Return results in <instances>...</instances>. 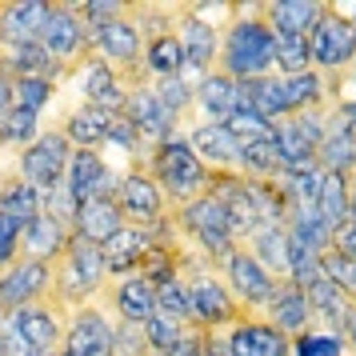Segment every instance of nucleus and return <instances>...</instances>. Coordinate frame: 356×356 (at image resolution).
<instances>
[{
	"label": "nucleus",
	"mask_w": 356,
	"mask_h": 356,
	"mask_svg": "<svg viewBox=\"0 0 356 356\" xmlns=\"http://www.w3.org/2000/svg\"><path fill=\"white\" fill-rule=\"evenodd\" d=\"M268 324H276L284 337H300L308 328H316V316H312V308H308V292L296 284V280H276V292L273 300L264 305L260 312Z\"/></svg>",
	"instance_id": "6ab92c4d"
},
{
	"label": "nucleus",
	"mask_w": 356,
	"mask_h": 356,
	"mask_svg": "<svg viewBox=\"0 0 356 356\" xmlns=\"http://www.w3.org/2000/svg\"><path fill=\"white\" fill-rule=\"evenodd\" d=\"M328 0H260V20L273 33L289 36H308L316 29V20L324 17Z\"/></svg>",
	"instance_id": "4be33fe9"
},
{
	"label": "nucleus",
	"mask_w": 356,
	"mask_h": 356,
	"mask_svg": "<svg viewBox=\"0 0 356 356\" xmlns=\"http://www.w3.org/2000/svg\"><path fill=\"white\" fill-rule=\"evenodd\" d=\"M0 212H8L13 220H20V225L29 228L40 216V193L20 172L17 177H4L0 180Z\"/></svg>",
	"instance_id": "72a5a7b5"
},
{
	"label": "nucleus",
	"mask_w": 356,
	"mask_h": 356,
	"mask_svg": "<svg viewBox=\"0 0 356 356\" xmlns=\"http://www.w3.org/2000/svg\"><path fill=\"white\" fill-rule=\"evenodd\" d=\"M0 321H4V312H0Z\"/></svg>",
	"instance_id": "864d4df0"
},
{
	"label": "nucleus",
	"mask_w": 356,
	"mask_h": 356,
	"mask_svg": "<svg viewBox=\"0 0 356 356\" xmlns=\"http://www.w3.org/2000/svg\"><path fill=\"white\" fill-rule=\"evenodd\" d=\"M168 220H172V228H177V236L184 241V248L196 252V257L204 260L209 268H216V273H220V268L228 264V257L241 248L236 236H232L225 204H220L212 193L196 196L193 204H184V209H177V212H168Z\"/></svg>",
	"instance_id": "7ed1b4c3"
},
{
	"label": "nucleus",
	"mask_w": 356,
	"mask_h": 356,
	"mask_svg": "<svg viewBox=\"0 0 356 356\" xmlns=\"http://www.w3.org/2000/svg\"><path fill=\"white\" fill-rule=\"evenodd\" d=\"M152 92H156V100L177 116L180 124H184V116L196 108V84L184 81V76H161V81H152Z\"/></svg>",
	"instance_id": "c9c22d12"
},
{
	"label": "nucleus",
	"mask_w": 356,
	"mask_h": 356,
	"mask_svg": "<svg viewBox=\"0 0 356 356\" xmlns=\"http://www.w3.org/2000/svg\"><path fill=\"white\" fill-rule=\"evenodd\" d=\"M68 321L52 305H24L4 312L0 332L8 344V356H60Z\"/></svg>",
	"instance_id": "423d86ee"
},
{
	"label": "nucleus",
	"mask_w": 356,
	"mask_h": 356,
	"mask_svg": "<svg viewBox=\"0 0 356 356\" xmlns=\"http://www.w3.org/2000/svg\"><path fill=\"white\" fill-rule=\"evenodd\" d=\"M180 276H184V284H188L193 324L200 328V332H225V328H232V324L244 316L241 300L228 292L225 276L216 273V268H209V264L196 257V252H188V257H184Z\"/></svg>",
	"instance_id": "39448f33"
},
{
	"label": "nucleus",
	"mask_w": 356,
	"mask_h": 356,
	"mask_svg": "<svg viewBox=\"0 0 356 356\" xmlns=\"http://www.w3.org/2000/svg\"><path fill=\"white\" fill-rule=\"evenodd\" d=\"M225 340L232 356H292V340L260 312H244L232 328H225Z\"/></svg>",
	"instance_id": "a211bd4d"
},
{
	"label": "nucleus",
	"mask_w": 356,
	"mask_h": 356,
	"mask_svg": "<svg viewBox=\"0 0 356 356\" xmlns=\"http://www.w3.org/2000/svg\"><path fill=\"white\" fill-rule=\"evenodd\" d=\"M116 209L124 216V225L148 228V232H156V228L168 220V200H164V193L156 188V180L148 177L145 164L124 168L120 188H116Z\"/></svg>",
	"instance_id": "9d476101"
},
{
	"label": "nucleus",
	"mask_w": 356,
	"mask_h": 356,
	"mask_svg": "<svg viewBox=\"0 0 356 356\" xmlns=\"http://www.w3.org/2000/svg\"><path fill=\"white\" fill-rule=\"evenodd\" d=\"M120 116H124L136 132H140V140L148 145V152L161 145V140H168V136H177V132H180V120L164 108L161 100H156L152 84H145V88H132Z\"/></svg>",
	"instance_id": "f3484780"
},
{
	"label": "nucleus",
	"mask_w": 356,
	"mask_h": 356,
	"mask_svg": "<svg viewBox=\"0 0 356 356\" xmlns=\"http://www.w3.org/2000/svg\"><path fill=\"white\" fill-rule=\"evenodd\" d=\"M344 344H348V356H356V305H353V312H348V321H344Z\"/></svg>",
	"instance_id": "09e8293b"
},
{
	"label": "nucleus",
	"mask_w": 356,
	"mask_h": 356,
	"mask_svg": "<svg viewBox=\"0 0 356 356\" xmlns=\"http://www.w3.org/2000/svg\"><path fill=\"white\" fill-rule=\"evenodd\" d=\"M292 356H348V344H344L340 332L308 328L300 337H292Z\"/></svg>",
	"instance_id": "a19ab883"
},
{
	"label": "nucleus",
	"mask_w": 356,
	"mask_h": 356,
	"mask_svg": "<svg viewBox=\"0 0 356 356\" xmlns=\"http://www.w3.org/2000/svg\"><path fill=\"white\" fill-rule=\"evenodd\" d=\"M316 168L324 177H356V136L344 129V116L332 113L328 136L316 148Z\"/></svg>",
	"instance_id": "393cba45"
},
{
	"label": "nucleus",
	"mask_w": 356,
	"mask_h": 356,
	"mask_svg": "<svg viewBox=\"0 0 356 356\" xmlns=\"http://www.w3.org/2000/svg\"><path fill=\"white\" fill-rule=\"evenodd\" d=\"M332 252L356 260V225L353 220H344L340 228H332Z\"/></svg>",
	"instance_id": "a18cd8bd"
},
{
	"label": "nucleus",
	"mask_w": 356,
	"mask_h": 356,
	"mask_svg": "<svg viewBox=\"0 0 356 356\" xmlns=\"http://www.w3.org/2000/svg\"><path fill=\"white\" fill-rule=\"evenodd\" d=\"M120 228H124V216H120V209H116V200L97 196V200H84L81 209H76V232H81L84 241L108 244Z\"/></svg>",
	"instance_id": "c756f323"
},
{
	"label": "nucleus",
	"mask_w": 356,
	"mask_h": 356,
	"mask_svg": "<svg viewBox=\"0 0 356 356\" xmlns=\"http://www.w3.org/2000/svg\"><path fill=\"white\" fill-rule=\"evenodd\" d=\"M312 68V52H308V36H289L276 33V76H300Z\"/></svg>",
	"instance_id": "e433bc0d"
},
{
	"label": "nucleus",
	"mask_w": 356,
	"mask_h": 356,
	"mask_svg": "<svg viewBox=\"0 0 356 356\" xmlns=\"http://www.w3.org/2000/svg\"><path fill=\"white\" fill-rule=\"evenodd\" d=\"M113 116L116 113H104V108H92V104H81V108H72L65 116V132L72 148H88V152H100V148L108 145V132H113Z\"/></svg>",
	"instance_id": "cd10ccee"
},
{
	"label": "nucleus",
	"mask_w": 356,
	"mask_h": 356,
	"mask_svg": "<svg viewBox=\"0 0 356 356\" xmlns=\"http://www.w3.org/2000/svg\"><path fill=\"white\" fill-rule=\"evenodd\" d=\"M348 220L356 225V177L348 180Z\"/></svg>",
	"instance_id": "8fccbe9b"
},
{
	"label": "nucleus",
	"mask_w": 356,
	"mask_h": 356,
	"mask_svg": "<svg viewBox=\"0 0 356 356\" xmlns=\"http://www.w3.org/2000/svg\"><path fill=\"white\" fill-rule=\"evenodd\" d=\"M145 72H148V81H161V76H184V49H180L177 29L145 40Z\"/></svg>",
	"instance_id": "473e14b6"
},
{
	"label": "nucleus",
	"mask_w": 356,
	"mask_h": 356,
	"mask_svg": "<svg viewBox=\"0 0 356 356\" xmlns=\"http://www.w3.org/2000/svg\"><path fill=\"white\" fill-rule=\"evenodd\" d=\"M184 136H188L193 152L200 156V164L209 172H241V145H236V136L225 124H209L204 120V124H193Z\"/></svg>",
	"instance_id": "aec40b11"
},
{
	"label": "nucleus",
	"mask_w": 356,
	"mask_h": 356,
	"mask_svg": "<svg viewBox=\"0 0 356 356\" xmlns=\"http://www.w3.org/2000/svg\"><path fill=\"white\" fill-rule=\"evenodd\" d=\"M188 328H193V324H177V321H168V316H161V312H156V316L145 324L148 356H168L180 340L188 337Z\"/></svg>",
	"instance_id": "ea45409f"
},
{
	"label": "nucleus",
	"mask_w": 356,
	"mask_h": 356,
	"mask_svg": "<svg viewBox=\"0 0 356 356\" xmlns=\"http://www.w3.org/2000/svg\"><path fill=\"white\" fill-rule=\"evenodd\" d=\"M17 108V97H13V81L0 72V124H4V116Z\"/></svg>",
	"instance_id": "49530a36"
},
{
	"label": "nucleus",
	"mask_w": 356,
	"mask_h": 356,
	"mask_svg": "<svg viewBox=\"0 0 356 356\" xmlns=\"http://www.w3.org/2000/svg\"><path fill=\"white\" fill-rule=\"evenodd\" d=\"M72 152H76V148H72V140H68L60 129L40 132L33 145L20 152V177L29 180L40 196L52 193V188L65 184V172H68Z\"/></svg>",
	"instance_id": "1a4fd4ad"
},
{
	"label": "nucleus",
	"mask_w": 356,
	"mask_h": 356,
	"mask_svg": "<svg viewBox=\"0 0 356 356\" xmlns=\"http://www.w3.org/2000/svg\"><path fill=\"white\" fill-rule=\"evenodd\" d=\"M0 356H8V344H4V332H0Z\"/></svg>",
	"instance_id": "603ef678"
},
{
	"label": "nucleus",
	"mask_w": 356,
	"mask_h": 356,
	"mask_svg": "<svg viewBox=\"0 0 356 356\" xmlns=\"http://www.w3.org/2000/svg\"><path fill=\"white\" fill-rule=\"evenodd\" d=\"M104 284H108L104 248L92 244V241H84L81 232H72L68 248L52 260V296H49V305L68 321L76 308L97 305Z\"/></svg>",
	"instance_id": "f03ea898"
},
{
	"label": "nucleus",
	"mask_w": 356,
	"mask_h": 356,
	"mask_svg": "<svg viewBox=\"0 0 356 356\" xmlns=\"http://www.w3.org/2000/svg\"><path fill=\"white\" fill-rule=\"evenodd\" d=\"M100 305L108 308L120 324H140L145 328L156 316V284L140 273L113 276L104 284V292H100Z\"/></svg>",
	"instance_id": "4468645a"
},
{
	"label": "nucleus",
	"mask_w": 356,
	"mask_h": 356,
	"mask_svg": "<svg viewBox=\"0 0 356 356\" xmlns=\"http://www.w3.org/2000/svg\"><path fill=\"white\" fill-rule=\"evenodd\" d=\"M152 244H156V232L136 228V225H124L108 244H100V248H104V264H108V280H113V276L136 273V268H140V260L148 257V248H152Z\"/></svg>",
	"instance_id": "5701e85b"
},
{
	"label": "nucleus",
	"mask_w": 356,
	"mask_h": 356,
	"mask_svg": "<svg viewBox=\"0 0 356 356\" xmlns=\"http://www.w3.org/2000/svg\"><path fill=\"white\" fill-rule=\"evenodd\" d=\"M216 72H225L232 81L276 72V33L260 20V4H236V17L220 33Z\"/></svg>",
	"instance_id": "f257e3e1"
},
{
	"label": "nucleus",
	"mask_w": 356,
	"mask_h": 356,
	"mask_svg": "<svg viewBox=\"0 0 356 356\" xmlns=\"http://www.w3.org/2000/svg\"><path fill=\"white\" fill-rule=\"evenodd\" d=\"M348 180L353 177H324L321 196H316V216L328 228H340L348 220Z\"/></svg>",
	"instance_id": "f704fd0d"
},
{
	"label": "nucleus",
	"mask_w": 356,
	"mask_h": 356,
	"mask_svg": "<svg viewBox=\"0 0 356 356\" xmlns=\"http://www.w3.org/2000/svg\"><path fill=\"white\" fill-rule=\"evenodd\" d=\"M337 8H340V13H344L348 20H353V24H356V4H337Z\"/></svg>",
	"instance_id": "3c124183"
},
{
	"label": "nucleus",
	"mask_w": 356,
	"mask_h": 356,
	"mask_svg": "<svg viewBox=\"0 0 356 356\" xmlns=\"http://www.w3.org/2000/svg\"><path fill=\"white\" fill-rule=\"evenodd\" d=\"M120 177H124V172H116L113 164L100 156V152L76 148V152H72V161H68L65 184H68V193L76 196V204H84V200H97V196H104V200H116Z\"/></svg>",
	"instance_id": "2eb2a0df"
},
{
	"label": "nucleus",
	"mask_w": 356,
	"mask_h": 356,
	"mask_svg": "<svg viewBox=\"0 0 356 356\" xmlns=\"http://www.w3.org/2000/svg\"><path fill=\"white\" fill-rule=\"evenodd\" d=\"M76 17L84 20V29L92 36L97 29H104V24L129 17V0H81V4H76Z\"/></svg>",
	"instance_id": "37998d69"
},
{
	"label": "nucleus",
	"mask_w": 356,
	"mask_h": 356,
	"mask_svg": "<svg viewBox=\"0 0 356 356\" xmlns=\"http://www.w3.org/2000/svg\"><path fill=\"white\" fill-rule=\"evenodd\" d=\"M52 296V264L49 260L17 257L0 268V312H17L24 305H49Z\"/></svg>",
	"instance_id": "f8f14e48"
},
{
	"label": "nucleus",
	"mask_w": 356,
	"mask_h": 356,
	"mask_svg": "<svg viewBox=\"0 0 356 356\" xmlns=\"http://www.w3.org/2000/svg\"><path fill=\"white\" fill-rule=\"evenodd\" d=\"M36 136H40V116L29 113V108H13L0 124V148H20L24 152Z\"/></svg>",
	"instance_id": "58836bf2"
},
{
	"label": "nucleus",
	"mask_w": 356,
	"mask_h": 356,
	"mask_svg": "<svg viewBox=\"0 0 356 356\" xmlns=\"http://www.w3.org/2000/svg\"><path fill=\"white\" fill-rule=\"evenodd\" d=\"M308 52H312V68L321 76H340L356 65V24L337 4H328L316 29L308 33Z\"/></svg>",
	"instance_id": "0eeeda50"
},
{
	"label": "nucleus",
	"mask_w": 356,
	"mask_h": 356,
	"mask_svg": "<svg viewBox=\"0 0 356 356\" xmlns=\"http://www.w3.org/2000/svg\"><path fill=\"white\" fill-rule=\"evenodd\" d=\"M49 20V4L44 0H8L0 4V49H20V44H36L40 29Z\"/></svg>",
	"instance_id": "412c9836"
},
{
	"label": "nucleus",
	"mask_w": 356,
	"mask_h": 356,
	"mask_svg": "<svg viewBox=\"0 0 356 356\" xmlns=\"http://www.w3.org/2000/svg\"><path fill=\"white\" fill-rule=\"evenodd\" d=\"M241 104H244L241 113H252V116H260V120H268V124H276V120L289 116L284 84H280L276 72H268V76H252V81H241Z\"/></svg>",
	"instance_id": "bb28decb"
},
{
	"label": "nucleus",
	"mask_w": 356,
	"mask_h": 356,
	"mask_svg": "<svg viewBox=\"0 0 356 356\" xmlns=\"http://www.w3.org/2000/svg\"><path fill=\"white\" fill-rule=\"evenodd\" d=\"M280 84H284L289 116L312 113V108H328V76H321L316 68H308L300 76H280Z\"/></svg>",
	"instance_id": "2f4dec72"
},
{
	"label": "nucleus",
	"mask_w": 356,
	"mask_h": 356,
	"mask_svg": "<svg viewBox=\"0 0 356 356\" xmlns=\"http://www.w3.org/2000/svg\"><path fill=\"white\" fill-rule=\"evenodd\" d=\"M220 276H225L228 292L241 300L244 312H264V305L273 300V292H276V276L268 273L244 244L228 257V264L220 268Z\"/></svg>",
	"instance_id": "ddd939ff"
},
{
	"label": "nucleus",
	"mask_w": 356,
	"mask_h": 356,
	"mask_svg": "<svg viewBox=\"0 0 356 356\" xmlns=\"http://www.w3.org/2000/svg\"><path fill=\"white\" fill-rule=\"evenodd\" d=\"M305 292H308V308L316 316V328H324V332H344V321L353 312V300L340 292V284H332L328 276H321Z\"/></svg>",
	"instance_id": "c85d7f7f"
},
{
	"label": "nucleus",
	"mask_w": 356,
	"mask_h": 356,
	"mask_svg": "<svg viewBox=\"0 0 356 356\" xmlns=\"http://www.w3.org/2000/svg\"><path fill=\"white\" fill-rule=\"evenodd\" d=\"M13 97H17V108H29V113H44V104L56 97V81L49 76H17L13 81Z\"/></svg>",
	"instance_id": "79ce46f5"
},
{
	"label": "nucleus",
	"mask_w": 356,
	"mask_h": 356,
	"mask_svg": "<svg viewBox=\"0 0 356 356\" xmlns=\"http://www.w3.org/2000/svg\"><path fill=\"white\" fill-rule=\"evenodd\" d=\"M204 356H232L225 332H204Z\"/></svg>",
	"instance_id": "de8ad7c7"
},
{
	"label": "nucleus",
	"mask_w": 356,
	"mask_h": 356,
	"mask_svg": "<svg viewBox=\"0 0 356 356\" xmlns=\"http://www.w3.org/2000/svg\"><path fill=\"white\" fill-rule=\"evenodd\" d=\"M72 76L81 81V104H92V108H104V113H124L129 84L120 81V72L108 60H100L97 52H88Z\"/></svg>",
	"instance_id": "dca6fc26"
},
{
	"label": "nucleus",
	"mask_w": 356,
	"mask_h": 356,
	"mask_svg": "<svg viewBox=\"0 0 356 356\" xmlns=\"http://www.w3.org/2000/svg\"><path fill=\"white\" fill-rule=\"evenodd\" d=\"M40 44H44V52L65 68L68 76L81 68V60L92 52V44H88V29H84V20L76 17V4L52 0L49 4V20H44V29H40Z\"/></svg>",
	"instance_id": "6e6552de"
},
{
	"label": "nucleus",
	"mask_w": 356,
	"mask_h": 356,
	"mask_svg": "<svg viewBox=\"0 0 356 356\" xmlns=\"http://www.w3.org/2000/svg\"><path fill=\"white\" fill-rule=\"evenodd\" d=\"M145 168H148V177L156 180V188L164 193V200H168V212L193 204L196 196H204L209 193V180H212V172L200 164V156L188 145L184 129L152 148Z\"/></svg>",
	"instance_id": "20e7f679"
},
{
	"label": "nucleus",
	"mask_w": 356,
	"mask_h": 356,
	"mask_svg": "<svg viewBox=\"0 0 356 356\" xmlns=\"http://www.w3.org/2000/svg\"><path fill=\"white\" fill-rule=\"evenodd\" d=\"M321 268H324V276H328L332 284H340V292L356 305V260L340 257V252L328 248V252H321Z\"/></svg>",
	"instance_id": "c03bdc74"
},
{
	"label": "nucleus",
	"mask_w": 356,
	"mask_h": 356,
	"mask_svg": "<svg viewBox=\"0 0 356 356\" xmlns=\"http://www.w3.org/2000/svg\"><path fill=\"white\" fill-rule=\"evenodd\" d=\"M68 241H72V228H65L56 216H49V212L40 209V216H36L33 225L24 228V236H20V257L49 260L52 264V260L68 248Z\"/></svg>",
	"instance_id": "a878e982"
},
{
	"label": "nucleus",
	"mask_w": 356,
	"mask_h": 356,
	"mask_svg": "<svg viewBox=\"0 0 356 356\" xmlns=\"http://www.w3.org/2000/svg\"><path fill=\"white\" fill-rule=\"evenodd\" d=\"M196 108L204 113L209 124H225L228 116H236L244 108L241 104V81H232L225 72L212 68L204 81L196 84Z\"/></svg>",
	"instance_id": "b1692460"
},
{
	"label": "nucleus",
	"mask_w": 356,
	"mask_h": 356,
	"mask_svg": "<svg viewBox=\"0 0 356 356\" xmlns=\"http://www.w3.org/2000/svg\"><path fill=\"white\" fill-rule=\"evenodd\" d=\"M60 356H116V316L100 305H84L68 316Z\"/></svg>",
	"instance_id": "9b49d317"
},
{
	"label": "nucleus",
	"mask_w": 356,
	"mask_h": 356,
	"mask_svg": "<svg viewBox=\"0 0 356 356\" xmlns=\"http://www.w3.org/2000/svg\"><path fill=\"white\" fill-rule=\"evenodd\" d=\"M244 248H248L276 280H289V232L280 225H260L257 232L244 241Z\"/></svg>",
	"instance_id": "7c9ffc66"
},
{
	"label": "nucleus",
	"mask_w": 356,
	"mask_h": 356,
	"mask_svg": "<svg viewBox=\"0 0 356 356\" xmlns=\"http://www.w3.org/2000/svg\"><path fill=\"white\" fill-rule=\"evenodd\" d=\"M156 312L177 324H193V300H188L184 276H172V280H164L161 289H156Z\"/></svg>",
	"instance_id": "4c0bfd02"
}]
</instances>
